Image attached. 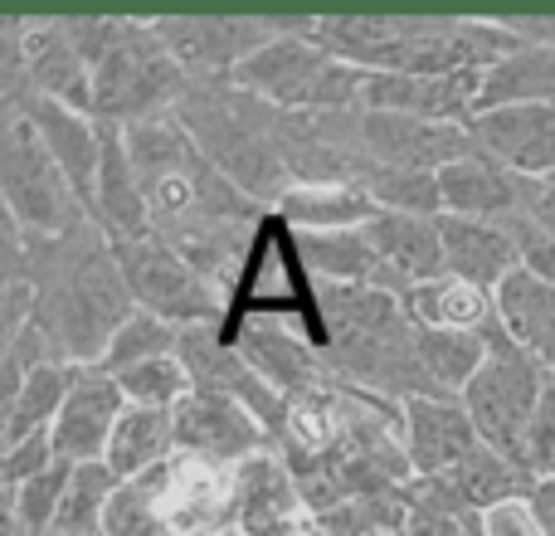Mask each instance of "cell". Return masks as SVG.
<instances>
[{
	"mask_svg": "<svg viewBox=\"0 0 555 536\" xmlns=\"http://www.w3.org/2000/svg\"><path fill=\"white\" fill-rule=\"evenodd\" d=\"M230 536H240V532H230Z\"/></svg>",
	"mask_w": 555,
	"mask_h": 536,
	"instance_id": "obj_45",
	"label": "cell"
},
{
	"mask_svg": "<svg viewBox=\"0 0 555 536\" xmlns=\"http://www.w3.org/2000/svg\"><path fill=\"white\" fill-rule=\"evenodd\" d=\"M93 68V123L137 127L171 117L195 78L176 64L156 20L142 15H74Z\"/></svg>",
	"mask_w": 555,
	"mask_h": 536,
	"instance_id": "obj_4",
	"label": "cell"
},
{
	"mask_svg": "<svg viewBox=\"0 0 555 536\" xmlns=\"http://www.w3.org/2000/svg\"><path fill=\"white\" fill-rule=\"evenodd\" d=\"M521 186H527L521 176H512L507 166H498L482 152L463 156L449 171H439L443 215H463V220L507 225L512 215H521Z\"/></svg>",
	"mask_w": 555,
	"mask_h": 536,
	"instance_id": "obj_24",
	"label": "cell"
},
{
	"mask_svg": "<svg viewBox=\"0 0 555 536\" xmlns=\"http://www.w3.org/2000/svg\"><path fill=\"white\" fill-rule=\"evenodd\" d=\"M312 35L336 59L371 74L453 78L482 74L498 59L517 54L527 39L507 20L482 15H385V10H336L312 15Z\"/></svg>",
	"mask_w": 555,
	"mask_h": 536,
	"instance_id": "obj_3",
	"label": "cell"
},
{
	"mask_svg": "<svg viewBox=\"0 0 555 536\" xmlns=\"http://www.w3.org/2000/svg\"><path fill=\"white\" fill-rule=\"evenodd\" d=\"M297 536H332V532H326V527H322V522H317V518H312V522H307V527H302V532H297Z\"/></svg>",
	"mask_w": 555,
	"mask_h": 536,
	"instance_id": "obj_44",
	"label": "cell"
},
{
	"mask_svg": "<svg viewBox=\"0 0 555 536\" xmlns=\"http://www.w3.org/2000/svg\"><path fill=\"white\" fill-rule=\"evenodd\" d=\"M531 502L541 508V518H546V527L555 532V478H541L537 493H531Z\"/></svg>",
	"mask_w": 555,
	"mask_h": 536,
	"instance_id": "obj_43",
	"label": "cell"
},
{
	"mask_svg": "<svg viewBox=\"0 0 555 536\" xmlns=\"http://www.w3.org/2000/svg\"><path fill=\"white\" fill-rule=\"evenodd\" d=\"M414 488H420L434 508L453 512V518H463V522H478L482 512L502 508V502L531 498L537 478H531L517 459H507V454L482 444V449H473L453 473H443V478H414Z\"/></svg>",
	"mask_w": 555,
	"mask_h": 536,
	"instance_id": "obj_12",
	"label": "cell"
},
{
	"mask_svg": "<svg viewBox=\"0 0 555 536\" xmlns=\"http://www.w3.org/2000/svg\"><path fill=\"white\" fill-rule=\"evenodd\" d=\"M117 488H122V478H117L107 463H83V469H74L54 536H103V522H107V508H113Z\"/></svg>",
	"mask_w": 555,
	"mask_h": 536,
	"instance_id": "obj_33",
	"label": "cell"
},
{
	"mask_svg": "<svg viewBox=\"0 0 555 536\" xmlns=\"http://www.w3.org/2000/svg\"><path fill=\"white\" fill-rule=\"evenodd\" d=\"M414 346L420 361L429 371L434 391L463 400V391L473 385V375L488 361V332H439V327H414Z\"/></svg>",
	"mask_w": 555,
	"mask_h": 536,
	"instance_id": "obj_32",
	"label": "cell"
},
{
	"mask_svg": "<svg viewBox=\"0 0 555 536\" xmlns=\"http://www.w3.org/2000/svg\"><path fill=\"white\" fill-rule=\"evenodd\" d=\"M234 346H240V356L283 395V400L332 381L326 352L293 322H249V327H240Z\"/></svg>",
	"mask_w": 555,
	"mask_h": 536,
	"instance_id": "obj_17",
	"label": "cell"
},
{
	"mask_svg": "<svg viewBox=\"0 0 555 536\" xmlns=\"http://www.w3.org/2000/svg\"><path fill=\"white\" fill-rule=\"evenodd\" d=\"M127 414V395L117 385V375H107L103 366H88L74 375V391H68L64 410L54 420V449L64 463L83 469V463H103L107 444H113L117 420Z\"/></svg>",
	"mask_w": 555,
	"mask_h": 536,
	"instance_id": "obj_13",
	"label": "cell"
},
{
	"mask_svg": "<svg viewBox=\"0 0 555 536\" xmlns=\"http://www.w3.org/2000/svg\"><path fill=\"white\" fill-rule=\"evenodd\" d=\"M0 201L5 220L35 240H59L93 220L20 107H0Z\"/></svg>",
	"mask_w": 555,
	"mask_h": 536,
	"instance_id": "obj_7",
	"label": "cell"
},
{
	"mask_svg": "<svg viewBox=\"0 0 555 536\" xmlns=\"http://www.w3.org/2000/svg\"><path fill=\"white\" fill-rule=\"evenodd\" d=\"M312 20H263V15H156L166 49L195 84L234 78L244 59H254L263 44H273L287 29H302Z\"/></svg>",
	"mask_w": 555,
	"mask_h": 536,
	"instance_id": "obj_10",
	"label": "cell"
},
{
	"mask_svg": "<svg viewBox=\"0 0 555 536\" xmlns=\"http://www.w3.org/2000/svg\"><path fill=\"white\" fill-rule=\"evenodd\" d=\"M395 536H473V522L434 508V502L410 483V512H404V522H400V532Z\"/></svg>",
	"mask_w": 555,
	"mask_h": 536,
	"instance_id": "obj_39",
	"label": "cell"
},
{
	"mask_svg": "<svg viewBox=\"0 0 555 536\" xmlns=\"http://www.w3.org/2000/svg\"><path fill=\"white\" fill-rule=\"evenodd\" d=\"M478 84H482V74L410 78V74H371V68H365L361 107H375V113L424 117V123L468 127L473 123V107H478Z\"/></svg>",
	"mask_w": 555,
	"mask_h": 536,
	"instance_id": "obj_19",
	"label": "cell"
},
{
	"mask_svg": "<svg viewBox=\"0 0 555 536\" xmlns=\"http://www.w3.org/2000/svg\"><path fill=\"white\" fill-rule=\"evenodd\" d=\"M230 84L283 107V113H346V107H361L365 68L336 59L312 35V25H302L278 35L254 59H244Z\"/></svg>",
	"mask_w": 555,
	"mask_h": 536,
	"instance_id": "obj_6",
	"label": "cell"
},
{
	"mask_svg": "<svg viewBox=\"0 0 555 536\" xmlns=\"http://www.w3.org/2000/svg\"><path fill=\"white\" fill-rule=\"evenodd\" d=\"M551 536H555V532H551Z\"/></svg>",
	"mask_w": 555,
	"mask_h": 536,
	"instance_id": "obj_46",
	"label": "cell"
},
{
	"mask_svg": "<svg viewBox=\"0 0 555 536\" xmlns=\"http://www.w3.org/2000/svg\"><path fill=\"white\" fill-rule=\"evenodd\" d=\"M162 356H181V327H171L137 307V312L117 327L113 346H107V356H103V371L117 375V371H132V366L162 361Z\"/></svg>",
	"mask_w": 555,
	"mask_h": 536,
	"instance_id": "obj_34",
	"label": "cell"
},
{
	"mask_svg": "<svg viewBox=\"0 0 555 536\" xmlns=\"http://www.w3.org/2000/svg\"><path fill=\"white\" fill-rule=\"evenodd\" d=\"M5 278L35 288L29 327L59 366H103L117 327L137 312L117 250L93 220L59 240H35L5 220Z\"/></svg>",
	"mask_w": 555,
	"mask_h": 536,
	"instance_id": "obj_2",
	"label": "cell"
},
{
	"mask_svg": "<svg viewBox=\"0 0 555 536\" xmlns=\"http://www.w3.org/2000/svg\"><path fill=\"white\" fill-rule=\"evenodd\" d=\"M439 234H443V273L459 278V283L482 288V293H498L521 268L517 240H512L507 225L439 215Z\"/></svg>",
	"mask_w": 555,
	"mask_h": 536,
	"instance_id": "obj_22",
	"label": "cell"
},
{
	"mask_svg": "<svg viewBox=\"0 0 555 536\" xmlns=\"http://www.w3.org/2000/svg\"><path fill=\"white\" fill-rule=\"evenodd\" d=\"M365 240L380 254L385 288H390V293L404 297L410 288L443 278V234H439V220H429V215L380 210L365 225Z\"/></svg>",
	"mask_w": 555,
	"mask_h": 536,
	"instance_id": "obj_21",
	"label": "cell"
},
{
	"mask_svg": "<svg viewBox=\"0 0 555 536\" xmlns=\"http://www.w3.org/2000/svg\"><path fill=\"white\" fill-rule=\"evenodd\" d=\"M473 449H482V434L468 420L463 400H449V395L404 400V454L414 463V478H443Z\"/></svg>",
	"mask_w": 555,
	"mask_h": 536,
	"instance_id": "obj_16",
	"label": "cell"
},
{
	"mask_svg": "<svg viewBox=\"0 0 555 536\" xmlns=\"http://www.w3.org/2000/svg\"><path fill=\"white\" fill-rule=\"evenodd\" d=\"M176 459V410H146V405H127L117 420L113 444H107V469L122 483L142 478V473L162 469Z\"/></svg>",
	"mask_w": 555,
	"mask_h": 536,
	"instance_id": "obj_30",
	"label": "cell"
},
{
	"mask_svg": "<svg viewBox=\"0 0 555 536\" xmlns=\"http://www.w3.org/2000/svg\"><path fill=\"white\" fill-rule=\"evenodd\" d=\"M273 215L287 230L326 234V230H365L380 215V205L361 191V186H293Z\"/></svg>",
	"mask_w": 555,
	"mask_h": 536,
	"instance_id": "obj_28",
	"label": "cell"
},
{
	"mask_svg": "<svg viewBox=\"0 0 555 536\" xmlns=\"http://www.w3.org/2000/svg\"><path fill=\"white\" fill-rule=\"evenodd\" d=\"M512 240H517V254H521V268L537 278H546V283H555V240L541 225H531L527 215H512L507 220Z\"/></svg>",
	"mask_w": 555,
	"mask_h": 536,
	"instance_id": "obj_40",
	"label": "cell"
},
{
	"mask_svg": "<svg viewBox=\"0 0 555 536\" xmlns=\"http://www.w3.org/2000/svg\"><path fill=\"white\" fill-rule=\"evenodd\" d=\"M176 123L220 166L224 181L240 186L263 210H273L293 191L287 162L278 152V107L273 103L234 88L230 78H220V84H191V93L176 107Z\"/></svg>",
	"mask_w": 555,
	"mask_h": 536,
	"instance_id": "obj_5",
	"label": "cell"
},
{
	"mask_svg": "<svg viewBox=\"0 0 555 536\" xmlns=\"http://www.w3.org/2000/svg\"><path fill=\"white\" fill-rule=\"evenodd\" d=\"M74 366H35V371L20 381V391L5 395V410H0V449L29 439V434L54 430L59 410H64L68 391H74Z\"/></svg>",
	"mask_w": 555,
	"mask_h": 536,
	"instance_id": "obj_31",
	"label": "cell"
},
{
	"mask_svg": "<svg viewBox=\"0 0 555 536\" xmlns=\"http://www.w3.org/2000/svg\"><path fill=\"white\" fill-rule=\"evenodd\" d=\"M273 439L234 395L220 391H191L176 405V459H201V463H240L269 454Z\"/></svg>",
	"mask_w": 555,
	"mask_h": 536,
	"instance_id": "obj_11",
	"label": "cell"
},
{
	"mask_svg": "<svg viewBox=\"0 0 555 536\" xmlns=\"http://www.w3.org/2000/svg\"><path fill=\"white\" fill-rule=\"evenodd\" d=\"M404 312L414 327H439V332H488L498 322V297L459 278H434L404 293Z\"/></svg>",
	"mask_w": 555,
	"mask_h": 536,
	"instance_id": "obj_29",
	"label": "cell"
},
{
	"mask_svg": "<svg viewBox=\"0 0 555 536\" xmlns=\"http://www.w3.org/2000/svg\"><path fill=\"white\" fill-rule=\"evenodd\" d=\"M521 215H527L531 225H541V230L555 240V176L521 186Z\"/></svg>",
	"mask_w": 555,
	"mask_h": 536,
	"instance_id": "obj_41",
	"label": "cell"
},
{
	"mask_svg": "<svg viewBox=\"0 0 555 536\" xmlns=\"http://www.w3.org/2000/svg\"><path fill=\"white\" fill-rule=\"evenodd\" d=\"M117 264H122L127 278V293L142 312L162 317L171 327H220L224 332V317H230V293L215 288L201 268H191L176 250L156 240L142 244H113Z\"/></svg>",
	"mask_w": 555,
	"mask_h": 536,
	"instance_id": "obj_9",
	"label": "cell"
},
{
	"mask_svg": "<svg viewBox=\"0 0 555 536\" xmlns=\"http://www.w3.org/2000/svg\"><path fill=\"white\" fill-rule=\"evenodd\" d=\"M546 375L517 342L507 336V327L492 322L488 327V361L473 375V385L463 391V410L478 424L482 444L507 459H517L527 469V439L531 424L541 410V391H546ZM531 473V469H527Z\"/></svg>",
	"mask_w": 555,
	"mask_h": 536,
	"instance_id": "obj_8",
	"label": "cell"
},
{
	"mask_svg": "<svg viewBox=\"0 0 555 536\" xmlns=\"http://www.w3.org/2000/svg\"><path fill=\"white\" fill-rule=\"evenodd\" d=\"M541 103H555V44H531L527 39L517 54L482 68L473 117L502 113V107H541Z\"/></svg>",
	"mask_w": 555,
	"mask_h": 536,
	"instance_id": "obj_26",
	"label": "cell"
},
{
	"mask_svg": "<svg viewBox=\"0 0 555 536\" xmlns=\"http://www.w3.org/2000/svg\"><path fill=\"white\" fill-rule=\"evenodd\" d=\"M482 156L507 166L521 181H546L555 176V103L541 107H502L468 123Z\"/></svg>",
	"mask_w": 555,
	"mask_h": 536,
	"instance_id": "obj_15",
	"label": "cell"
},
{
	"mask_svg": "<svg viewBox=\"0 0 555 536\" xmlns=\"http://www.w3.org/2000/svg\"><path fill=\"white\" fill-rule=\"evenodd\" d=\"M473 536H551V527L531 498H512V502H502V508L482 512V518L473 522Z\"/></svg>",
	"mask_w": 555,
	"mask_h": 536,
	"instance_id": "obj_37",
	"label": "cell"
},
{
	"mask_svg": "<svg viewBox=\"0 0 555 536\" xmlns=\"http://www.w3.org/2000/svg\"><path fill=\"white\" fill-rule=\"evenodd\" d=\"M507 25L517 29L521 39H531V44H555V15H546V20L541 15H512Z\"/></svg>",
	"mask_w": 555,
	"mask_h": 536,
	"instance_id": "obj_42",
	"label": "cell"
},
{
	"mask_svg": "<svg viewBox=\"0 0 555 536\" xmlns=\"http://www.w3.org/2000/svg\"><path fill=\"white\" fill-rule=\"evenodd\" d=\"M293 250L302 259L312 283H365V288H385V268L375 244L365 240V230H326V234H307L293 230ZM390 293V288H385Z\"/></svg>",
	"mask_w": 555,
	"mask_h": 536,
	"instance_id": "obj_27",
	"label": "cell"
},
{
	"mask_svg": "<svg viewBox=\"0 0 555 536\" xmlns=\"http://www.w3.org/2000/svg\"><path fill=\"white\" fill-rule=\"evenodd\" d=\"M54 463H64V459H59V449H54V434H49V430L44 434H29V439L0 449V483H5V493H15V488H25V483L44 478Z\"/></svg>",
	"mask_w": 555,
	"mask_h": 536,
	"instance_id": "obj_36",
	"label": "cell"
},
{
	"mask_svg": "<svg viewBox=\"0 0 555 536\" xmlns=\"http://www.w3.org/2000/svg\"><path fill=\"white\" fill-rule=\"evenodd\" d=\"M312 522L302 488H297L293 469L283 463V454L269 449L259 459L240 463V536H297Z\"/></svg>",
	"mask_w": 555,
	"mask_h": 536,
	"instance_id": "obj_20",
	"label": "cell"
},
{
	"mask_svg": "<svg viewBox=\"0 0 555 536\" xmlns=\"http://www.w3.org/2000/svg\"><path fill=\"white\" fill-rule=\"evenodd\" d=\"M122 137L146 195L152 240L176 250L191 268H201L215 288L230 293L254 250V234H259V225L273 210H263L240 186L224 181L220 166L176 123V113L122 127Z\"/></svg>",
	"mask_w": 555,
	"mask_h": 536,
	"instance_id": "obj_1",
	"label": "cell"
},
{
	"mask_svg": "<svg viewBox=\"0 0 555 536\" xmlns=\"http://www.w3.org/2000/svg\"><path fill=\"white\" fill-rule=\"evenodd\" d=\"M0 107H20L35 123V132L44 137L49 156L59 162V171L68 176V186L78 191V201L93 215L98 201V166H103V127L78 107H64L54 98H20V103H0Z\"/></svg>",
	"mask_w": 555,
	"mask_h": 536,
	"instance_id": "obj_18",
	"label": "cell"
},
{
	"mask_svg": "<svg viewBox=\"0 0 555 536\" xmlns=\"http://www.w3.org/2000/svg\"><path fill=\"white\" fill-rule=\"evenodd\" d=\"M240 522V469L201 459H176L166 493L171 536H230Z\"/></svg>",
	"mask_w": 555,
	"mask_h": 536,
	"instance_id": "obj_14",
	"label": "cell"
},
{
	"mask_svg": "<svg viewBox=\"0 0 555 536\" xmlns=\"http://www.w3.org/2000/svg\"><path fill=\"white\" fill-rule=\"evenodd\" d=\"M527 469L537 483L555 478V375H546V391H541V410L527 439Z\"/></svg>",
	"mask_w": 555,
	"mask_h": 536,
	"instance_id": "obj_38",
	"label": "cell"
},
{
	"mask_svg": "<svg viewBox=\"0 0 555 536\" xmlns=\"http://www.w3.org/2000/svg\"><path fill=\"white\" fill-rule=\"evenodd\" d=\"M492 297H498V322L507 327L512 342H517L541 371L555 375V283L517 268Z\"/></svg>",
	"mask_w": 555,
	"mask_h": 536,
	"instance_id": "obj_25",
	"label": "cell"
},
{
	"mask_svg": "<svg viewBox=\"0 0 555 536\" xmlns=\"http://www.w3.org/2000/svg\"><path fill=\"white\" fill-rule=\"evenodd\" d=\"M103 127V166H98V201H93V225L113 244H142L152 240V215H146V195L137 181V166L127 156L122 127Z\"/></svg>",
	"mask_w": 555,
	"mask_h": 536,
	"instance_id": "obj_23",
	"label": "cell"
},
{
	"mask_svg": "<svg viewBox=\"0 0 555 536\" xmlns=\"http://www.w3.org/2000/svg\"><path fill=\"white\" fill-rule=\"evenodd\" d=\"M117 385H122L127 405H146V410H176V405L195 391V381H191V371H185L181 356H162V361L117 371Z\"/></svg>",
	"mask_w": 555,
	"mask_h": 536,
	"instance_id": "obj_35",
	"label": "cell"
}]
</instances>
